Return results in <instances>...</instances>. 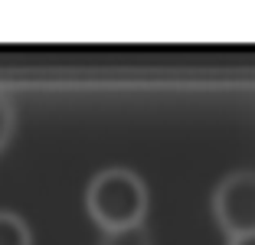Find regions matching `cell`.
<instances>
[{
    "instance_id": "obj_1",
    "label": "cell",
    "mask_w": 255,
    "mask_h": 245,
    "mask_svg": "<svg viewBox=\"0 0 255 245\" xmlns=\"http://www.w3.org/2000/svg\"><path fill=\"white\" fill-rule=\"evenodd\" d=\"M85 206H89L92 219L105 232L144 226V213H147L144 180L128 167H108L89 183Z\"/></svg>"
},
{
    "instance_id": "obj_2",
    "label": "cell",
    "mask_w": 255,
    "mask_h": 245,
    "mask_svg": "<svg viewBox=\"0 0 255 245\" xmlns=\"http://www.w3.org/2000/svg\"><path fill=\"white\" fill-rule=\"evenodd\" d=\"M216 223L233 239L255 236V170L229 173L210 200Z\"/></svg>"
},
{
    "instance_id": "obj_3",
    "label": "cell",
    "mask_w": 255,
    "mask_h": 245,
    "mask_svg": "<svg viewBox=\"0 0 255 245\" xmlns=\"http://www.w3.org/2000/svg\"><path fill=\"white\" fill-rule=\"evenodd\" d=\"M0 245H33V232L16 213L0 209Z\"/></svg>"
},
{
    "instance_id": "obj_4",
    "label": "cell",
    "mask_w": 255,
    "mask_h": 245,
    "mask_svg": "<svg viewBox=\"0 0 255 245\" xmlns=\"http://www.w3.org/2000/svg\"><path fill=\"white\" fill-rule=\"evenodd\" d=\"M102 245H150V236L144 226H131V229H118V232H105Z\"/></svg>"
},
{
    "instance_id": "obj_5",
    "label": "cell",
    "mask_w": 255,
    "mask_h": 245,
    "mask_svg": "<svg viewBox=\"0 0 255 245\" xmlns=\"http://www.w3.org/2000/svg\"><path fill=\"white\" fill-rule=\"evenodd\" d=\"M10 134H13V105L0 95V150L7 147Z\"/></svg>"
},
{
    "instance_id": "obj_6",
    "label": "cell",
    "mask_w": 255,
    "mask_h": 245,
    "mask_svg": "<svg viewBox=\"0 0 255 245\" xmlns=\"http://www.w3.org/2000/svg\"><path fill=\"white\" fill-rule=\"evenodd\" d=\"M229 245H255V236H246V239H229Z\"/></svg>"
}]
</instances>
